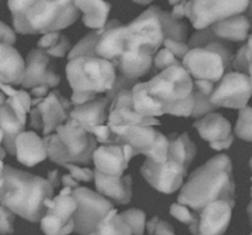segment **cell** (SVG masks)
Wrapping results in <instances>:
<instances>
[{"label": "cell", "instance_id": "cell-1", "mask_svg": "<svg viewBox=\"0 0 252 235\" xmlns=\"http://www.w3.org/2000/svg\"><path fill=\"white\" fill-rule=\"evenodd\" d=\"M216 201L228 202L233 208L235 206L233 163L226 154L217 155L194 170L177 197V203L196 213Z\"/></svg>", "mask_w": 252, "mask_h": 235}, {"label": "cell", "instance_id": "cell-2", "mask_svg": "<svg viewBox=\"0 0 252 235\" xmlns=\"http://www.w3.org/2000/svg\"><path fill=\"white\" fill-rule=\"evenodd\" d=\"M54 189L48 180L5 165L0 184V206L36 223L46 213L44 201L53 199Z\"/></svg>", "mask_w": 252, "mask_h": 235}, {"label": "cell", "instance_id": "cell-3", "mask_svg": "<svg viewBox=\"0 0 252 235\" xmlns=\"http://www.w3.org/2000/svg\"><path fill=\"white\" fill-rule=\"evenodd\" d=\"M12 15V25L20 34H46L71 26L80 11L70 0L39 1L11 0L7 2Z\"/></svg>", "mask_w": 252, "mask_h": 235}, {"label": "cell", "instance_id": "cell-4", "mask_svg": "<svg viewBox=\"0 0 252 235\" xmlns=\"http://www.w3.org/2000/svg\"><path fill=\"white\" fill-rule=\"evenodd\" d=\"M47 158L56 164H90L97 148L95 137L69 118L53 134L44 135Z\"/></svg>", "mask_w": 252, "mask_h": 235}, {"label": "cell", "instance_id": "cell-5", "mask_svg": "<svg viewBox=\"0 0 252 235\" xmlns=\"http://www.w3.org/2000/svg\"><path fill=\"white\" fill-rule=\"evenodd\" d=\"M68 83L73 93L97 96L108 93L116 80V69L100 57H78L65 67Z\"/></svg>", "mask_w": 252, "mask_h": 235}, {"label": "cell", "instance_id": "cell-6", "mask_svg": "<svg viewBox=\"0 0 252 235\" xmlns=\"http://www.w3.org/2000/svg\"><path fill=\"white\" fill-rule=\"evenodd\" d=\"M234 58L228 42L216 39L204 47H197L187 52L181 67L192 80H207L216 84L228 73Z\"/></svg>", "mask_w": 252, "mask_h": 235}, {"label": "cell", "instance_id": "cell-7", "mask_svg": "<svg viewBox=\"0 0 252 235\" xmlns=\"http://www.w3.org/2000/svg\"><path fill=\"white\" fill-rule=\"evenodd\" d=\"M145 91L162 107L174 105L193 93V80L181 66L170 67L144 83Z\"/></svg>", "mask_w": 252, "mask_h": 235}, {"label": "cell", "instance_id": "cell-8", "mask_svg": "<svg viewBox=\"0 0 252 235\" xmlns=\"http://www.w3.org/2000/svg\"><path fill=\"white\" fill-rule=\"evenodd\" d=\"M70 195L78 204L73 221L74 231L79 235H90L108 212L115 208L112 202L88 187H76Z\"/></svg>", "mask_w": 252, "mask_h": 235}, {"label": "cell", "instance_id": "cell-9", "mask_svg": "<svg viewBox=\"0 0 252 235\" xmlns=\"http://www.w3.org/2000/svg\"><path fill=\"white\" fill-rule=\"evenodd\" d=\"M250 1H186L185 16L189 17L197 31L211 27L228 17L241 15L246 11Z\"/></svg>", "mask_w": 252, "mask_h": 235}, {"label": "cell", "instance_id": "cell-10", "mask_svg": "<svg viewBox=\"0 0 252 235\" xmlns=\"http://www.w3.org/2000/svg\"><path fill=\"white\" fill-rule=\"evenodd\" d=\"M121 145H128L133 150V157L143 154L157 164L167 159V137L150 126H134L127 130L121 138Z\"/></svg>", "mask_w": 252, "mask_h": 235}, {"label": "cell", "instance_id": "cell-11", "mask_svg": "<svg viewBox=\"0 0 252 235\" xmlns=\"http://www.w3.org/2000/svg\"><path fill=\"white\" fill-rule=\"evenodd\" d=\"M71 106L70 101L61 95L58 90L48 95L30 111V126L34 130H42L43 135L52 134L59 126L69 120Z\"/></svg>", "mask_w": 252, "mask_h": 235}, {"label": "cell", "instance_id": "cell-12", "mask_svg": "<svg viewBox=\"0 0 252 235\" xmlns=\"http://www.w3.org/2000/svg\"><path fill=\"white\" fill-rule=\"evenodd\" d=\"M252 93L251 76L245 74L228 71L214 85L209 102L218 107L243 110L248 106Z\"/></svg>", "mask_w": 252, "mask_h": 235}, {"label": "cell", "instance_id": "cell-13", "mask_svg": "<svg viewBox=\"0 0 252 235\" xmlns=\"http://www.w3.org/2000/svg\"><path fill=\"white\" fill-rule=\"evenodd\" d=\"M187 169L189 167L185 163L167 155L166 162L162 164H157L152 160L145 159L140 172L153 189L170 195L181 189L184 179L187 176Z\"/></svg>", "mask_w": 252, "mask_h": 235}, {"label": "cell", "instance_id": "cell-14", "mask_svg": "<svg viewBox=\"0 0 252 235\" xmlns=\"http://www.w3.org/2000/svg\"><path fill=\"white\" fill-rule=\"evenodd\" d=\"M46 213L42 217L41 229L46 235H69L74 232L73 216L76 211L71 195H58L44 201Z\"/></svg>", "mask_w": 252, "mask_h": 235}, {"label": "cell", "instance_id": "cell-15", "mask_svg": "<svg viewBox=\"0 0 252 235\" xmlns=\"http://www.w3.org/2000/svg\"><path fill=\"white\" fill-rule=\"evenodd\" d=\"M61 83V76L53 70L49 56L39 48L30 51L25 63L24 78H22V90L33 89L39 85H47L48 88H56Z\"/></svg>", "mask_w": 252, "mask_h": 235}, {"label": "cell", "instance_id": "cell-16", "mask_svg": "<svg viewBox=\"0 0 252 235\" xmlns=\"http://www.w3.org/2000/svg\"><path fill=\"white\" fill-rule=\"evenodd\" d=\"M196 235H223L230 224L233 207L225 201L207 204L198 212Z\"/></svg>", "mask_w": 252, "mask_h": 235}, {"label": "cell", "instance_id": "cell-17", "mask_svg": "<svg viewBox=\"0 0 252 235\" xmlns=\"http://www.w3.org/2000/svg\"><path fill=\"white\" fill-rule=\"evenodd\" d=\"M110 103L111 101L106 96H97L89 102L74 106L69 113V118L90 133L94 128L106 125Z\"/></svg>", "mask_w": 252, "mask_h": 235}, {"label": "cell", "instance_id": "cell-18", "mask_svg": "<svg viewBox=\"0 0 252 235\" xmlns=\"http://www.w3.org/2000/svg\"><path fill=\"white\" fill-rule=\"evenodd\" d=\"M93 160L95 163L96 171L107 176H123V172L129 164L125 157L122 145L116 144L101 145L96 148L93 154Z\"/></svg>", "mask_w": 252, "mask_h": 235}, {"label": "cell", "instance_id": "cell-19", "mask_svg": "<svg viewBox=\"0 0 252 235\" xmlns=\"http://www.w3.org/2000/svg\"><path fill=\"white\" fill-rule=\"evenodd\" d=\"M97 194L101 196L108 197L112 201L120 204L129 203L132 200V176L123 175V176H107L100 174L98 171H94Z\"/></svg>", "mask_w": 252, "mask_h": 235}, {"label": "cell", "instance_id": "cell-20", "mask_svg": "<svg viewBox=\"0 0 252 235\" xmlns=\"http://www.w3.org/2000/svg\"><path fill=\"white\" fill-rule=\"evenodd\" d=\"M15 155L21 164L31 168L47 158L43 139L34 132H22L15 139Z\"/></svg>", "mask_w": 252, "mask_h": 235}, {"label": "cell", "instance_id": "cell-21", "mask_svg": "<svg viewBox=\"0 0 252 235\" xmlns=\"http://www.w3.org/2000/svg\"><path fill=\"white\" fill-rule=\"evenodd\" d=\"M25 61L14 46L0 43V84L21 85Z\"/></svg>", "mask_w": 252, "mask_h": 235}, {"label": "cell", "instance_id": "cell-22", "mask_svg": "<svg viewBox=\"0 0 252 235\" xmlns=\"http://www.w3.org/2000/svg\"><path fill=\"white\" fill-rule=\"evenodd\" d=\"M193 127L198 131L202 139L209 143L225 140L231 134V125L223 115L212 112L194 121Z\"/></svg>", "mask_w": 252, "mask_h": 235}, {"label": "cell", "instance_id": "cell-23", "mask_svg": "<svg viewBox=\"0 0 252 235\" xmlns=\"http://www.w3.org/2000/svg\"><path fill=\"white\" fill-rule=\"evenodd\" d=\"M251 22L245 15H235L212 25L211 30L221 41L244 42L248 39Z\"/></svg>", "mask_w": 252, "mask_h": 235}, {"label": "cell", "instance_id": "cell-24", "mask_svg": "<svg viewBox=\"0 0 252 235\" xmlns=\"http://www.w3.org/2000/svg\"><path fill=\"white\" fill-rule=\"evenodd\" d=\"M74 5L83 12V22L86 27H90L94 31H98L107 24V17L111 11V4L102 0H76Z\"/></svg>", "mask_w": 252, "mask_h": 235}, {"label": "cell", "instance_id": "cell-25", "mask_svg": "<svg viewBox=\"0 0 252 235\" xmlns=\"http://www.w3.org/2000/svg\"><path fill=\"white\" fill-rule=\"evenodd\" d=\"M0 130L4 133V150L10 155H15V139L20 133L25 132V126L6 103L0 106Z\"/></svg>", "mask_w": 252, "mask_h": 235}, {"label": "cell", "instance_id": "cell-26", "mask_svg": "<svg viewBox=\"0 0 252 235\" xmlns=\"http://www.w3.org/2000/svg\"><path fill=\"white\" fill-rule=\"evenodd\" d=\"M148 9L152 10L158 19L160 20L161 24L162 34H164V38L172 39V41L177 42H186L187 34H189V30H187V25L184 20H176L170 15V12L162 11L159 6L157 5H152Z\"/></svg>", "mask_w": 252, "mask_h": 235}, {"label": "cell", "instance_id": "cell-27", "mask_svg": "<svg viewBox=\"0 0 252 235\" xmlns=\"http://www.w3.org/2000/svg\"><path fill=\"white\" fill-rule=\"evenodd\" d=\"M133 108L135 112L144 117L155 118L158 116L164 115V107L155 102L147 94L144 83H137L132 89Z\"/></svg>", "mask_w": 252, "mask_h": 235}, {"label": "cell", "instance_id": "cell-28", "mask_svg": "<svg viewBox=\"0 0 252 235\" xmlns=\"http://www.w3.org/2000/svg\"><path fill=\"white\" fill-rule=\"evenodd\" d=\"M214 90V84L207 80H193V96H194V108L192 112V117L199 118L204 117L208 113L214 112L217 107L209 102L212 93Z\"/></svg>", "mask_w": 252, "mask_h": 235}, {"label": "cell", "instance_id": "cell-29", "mask_svg": "<svg viewBox=\"0 0 252 235\" xmlns=\"http://www.w3.org/2000/svg\"><path fill=\"white\" fill-rule=\"evenodd\" d=\"M90 235H132V231L125 219L117 214V209L113 208Z\"/></svg>", "mask_w": 252, "mask_h": 235}, {"label": "cell", "instance_id": "cell-30", "mask_svg": "<svg viewBox=\"0 0 252 235\" xmlns=\"http://www.w3.org/2000/svg\"><path fill=\"white\" fill-rule=\"evenodd\" d=\"M102 32L103 29L98 30V31L89 32L86 36H84L75 46L71 47L70 52L68 53V61L78 58V57H97L95 48Z\"/></svg>", "mask_w": 252, "mask_h": 235}, {"label": "cell", "instance_id": "cell-31", "mask_svg": "<svg viewBox=\"0 0 252 235\" xmlns=\"http://www.w3.org/2000/svg\"><path fill=\"white\" fill-rule=\"evenodd\" d=\"M7 106L14 111L20 122L26 126V113L31 111V96L25 90H17L12 96L6 99L5 101Z\"/></svg>", "mask_w": 252, "mask_h": 235}, {"label": "cell", "instance_id": "cell-32", "mask_svg": "<svg viewBox=\"0 0 252 235\" xmlns=\"http://www.w3.org/2000/svg\"><path fill=\"white\" fill-rule=\"evenodd\" d=\"M231 67L235 69L236 73L251 76V36L248 37L246 43L243 44L234 56Z\"/></svg>", "mask_w": 252, "mask_h": 235}, {"label": "cell", "instance_id": "cell-33", "mask_svg": "<svg viewBox=\"0 0 252 235\" xmlns=\"http://www.w3.org/2000/svg\"><path fill=\"white\" fill-rule=\"evenodd\" d=\"M170 214L181 223L186 224L189 228V232L196 235L197 233V224H198V214L193 213L189 207L182 206L180 203H172L170 207Z\"/></svg>", "mask_w": 252, "mask_h": 235}, {"label": "cell", "instance_id": "cell-34", "mask_svg": "<svg viewBox=\"0 0 252 235\" xmlns=\"http://www.w3.org/2000/svg\"><path fill=\"white\" fill-rule=\"evenodd\" d=\"M235 135L240 139L251 142L252 139V110L250 106H246L243 110H239V117L235 126Z\"/></svg>", "mask_w": 252, "mask_h": 235}, {"label": "cell", "instance_id": "cell-35", "mask_svg": "<svg viewBox=\"0 0 252 235\" xmlns=\"http://www.w3.org/2000/svg\"><path fill=\"white\" fill-rule=\"evenodd\" d=\"M123 219H125L126 223L129 226L130 231H132V235H143L144 234L145 229V213L140 209L132 208L128 209V211L122 212L120 214Z\"/></svg>", "mask_w": 252, "mask_h": 235}, {"label": "cell", "instance_id": "cell-36", "mask_svg": "<svg viewBox=\"0 0 252 235\" xmlns=\"http://www.w3.org/2000/svg\"><path fill=\"white\" fill-rule=\"evenodd\" d=\"M194 108V96L193 93L189 96L185 100L180 101V102L174 103V105H170L164 107V115L167 113V115L177 116V117H189L193 112Z\"/></svg>", "mask_w": 252, "mask_h": 235}, {"label": "cell", "instance_id": "cell-37", "mask_svg": "<svg viewBox=\"0 0 252 235\" xmlns=\"http://www.w3.org/2000/svg\"><path fill=\"white\" fill-rule=\"evenodd\" d=\"M153 64H154L157 70H165V69L170 68V67L181 66V62L166 48H161L160 51L157 52L154 59H153Z\"/></svg>", "mask_w": 252, "mask_h": 235}, {"label": "cell", "instance_id": "cell-38", "mask_svg": "<svg viewBox=\"0 0 252 235\" xmlns=\"http://www.w3.org/2000/svg\"><path fill=\"white\" fill-rule=\"evenodd\" d=\"M145 228L148 231V235H175V231L171 224L166 221H161L158 217L150 219Z\"/></svg>", "mask_w": 252, "mask_h": 235}, {"label": "cell", "instance_id": "cell-39", "mask_svg": "<svg viewBox=\"0 0 252 235\" xmlns=\"http://www.w3.org/2000/svg\"><path fill=\"white\" fill-rule=\"evenodd\" d=\"M70 49H71L70 42H69V39L62 34L61 37H59V39L57 41V43L44 52H46L49 57H53V58H63V57L68 56Z\"/></svg>", "mask_w": 252, "mask_h": 235}, {"label": "cell", "instance_id": "cell-40", "mask_svg": "<svg viewBox=\"0 0 252 235\" xmlns=\"http://www.w3.org/2000/svg\"><path fill=\"white\" fill-rule=\"evenodd\" d=\"M64 168L69 170V172H70L69 175H70L76 182H90L94 180V171L91 169H89V168L79 167V165L75 164H65Z\"/></svg>", "mask_w": 252, "mask_h": 235}, {"label": "cell", "instance_id": "cell-41", "mask_svg": "<svg viewBox=\"0 0 252 235\" xmlns=\"http://www.w3.org/2000/svg\"><path fill=\"white\" fill-rule=\"evenodd\" d=\"M137 83L138 80L127 79L123 75H121V74H117V75H116V80H115V84H113L112 89H111L108 93H106V98L111 101V99H112L116 94L120 93V91L122 90H132L133 86H134Z\"/></svg>", "mask_w": 252, "mask_h": 235}, {"label": "cell", "instance_id": "cell-42", "mask_svg": "<svg viewBox=\"0 0 252 235\" xmlns=\"http://www.w3.org/2000/svg\"><path fill=\"white\" fill-rule=\"evenodd\" d=\"M15 214L0 206V235H10L14 233Z\"/></svg>", "mask_w": 252, "mask_h": 235}, {"label": "cell", "instance_id": "cell-43", "mask_svg": "<svg viewBox=\"0 0 252 235\" xmlns=\"http://www.w3.org/2000/svg\"><path fill=\"white\" fill-rule=\"evenodd\" d=\"M162 46L164 48L169 49L177 59H184V57L186 56L187 52L189 51V46H187L186 42H177V41H172V39L169 38H164L162 41Z\"/></svg>", "mask_w": 252, "mask_h": 235}, {"label": "cell", "instance_id": "cell-44", "mask_svg": "<svg viewBox=\"0 0 252 235\" xmlns=\"http://www.w3.org/2000/svg\"><path fill=\"white\" fill-rule=\"evenodd\" d=\"M15 42H16V34H15L14 30L2 21H0V43L12 46Z\"/></svg>", "mask_w": 252, "mask_h": 235}, {"label": "cell", "instance_id": "cell-45", "mask_svg": "<svg viewBox=\"0 0 252 235\" xmlns=\"http://www.w3.org/2000/svg\"><path fill=\"white\" fill-rule=\"evenodd\" d=\"M61 34V32H49V34H43L39 38V41L37 42V48L42 49V51H47V49L51 48L52 46H54L57 43Z\"/></svg>", "mask_w": 252, "mask_h": 235}, {"label": "cell", "instance_id": "cell-46", "mask_svg": "<svg viewBox=\"0 0 252 235\" xmlns=\"http://www.w3.org/2000/svg\"><path fill=\"white\" fill-rule=\"evenodd\" d=\"M234 142V135L230 134L225 140H221V142H214L209 144V147L214 150H224V149H229L230 145H233Z\"/></svg>", "mask_w": 252, "mask_h": 235}, {"label": "cell", "instance_id": "cell-47", "mask_svg": "<svg viewBox=\"0 0 252 235\" xmlns=\"http://www.w3.org/2000/svg\"><path fill=\"white\" fill-rule=\"evenodd\" d=\"M185 6H186V1H179L176 5H174L172 12H170V15H171L174 19L181 21L185 17Z\"/></svg>", "mask_w": 252, "mask_h": 235}, {"label": "cell", "instance_id": "cell-48", "mask_svg": "<svg viewBox=\"0 0 252 235\" xmlns=\"http://www.w3.org/2000/svg\"><path fill=\"white\" fill-rule=\"evenodd\" d=\"M49 88L47 85H39L36 88L31 89V95L33 96V99H39V100H43L47 95H48Z\"/></svg>", "mask_w": 252, "mask_h": 235}, {"label": "cell", "instance_id": "cell-49", "mask_svg": "<svg viewBox=\"0 0 252 235\" xmlns=\"http://www.w3.org/2000/svg\"><path fill=\"white\" fill-rule=\"evenodd\" d=\"M47 180H48L49 184L53 186V189H57V187L61 185V180H59L58 170H52V171H49L48 176H47Z\"/></svg>", "mask_w": 252, "mask_h": 235}, {"label": "cell", "instance_id": "cell-50", "mask_svg": "<svg viewBox=\"0 0 252 235\" xmlns=\"http://www.w3.org/2000/svg\"><path fill=\"white\" fill-rule=\"evenodd\" d=\"M62 184H63L64 187H68V189L71 190L79 187V182H76L70 175H63V176H62Z\"/></svg>", "mask_w": 252, "mask_h": 235}, {"label": "cell", "instance_id": "cell-51", "mask_svg": "<svg viewBox=\"0 0 252 235\" xmlns=\"http://www.w3.org/2000/svg\"><path fill=\"white\" fill-rule=\"evenodd\" d=\"M71 194V189H68V187H63L59 192V195H70Z\"/></svg>", "mask_w": 252, "mask_h": 235}, {"label": "cell", "instance_id": "cell-52", "mask_svg": "<svg viewBox=\"0 0 252 235\" xmlns=\"http://www.w3.org/2000/svg\"><path fill=\"white\" fill-rule=\"evenodd\" d=\"M4 163H2V160L0 159V184H1V180H2V171H4Z\"/></svg>", "mask_w": 252, "mask_h": 235}, {"label": "cell", "instance_id": "cell-53", "mask_svg": "<svg viewBox=\"0 0 252 235\" xmlns=\"http://www.w3.org/2000/svg\"><path fill=\"white\" fill-rule=\"evenodd\" d=\"M5 101H6V96L4 95V94L0 91V106H2L5 103Z\"/></svg>", "mask_w": 252, "mask_h": 235}, {"label": "cell", "instance_id": "cell-54", "mask_svg": "<svg viewBox=\"0 0 252 235\" xmlns=\"http://www.w3.org/2000/svg\"><path fill=\"white\" fill-rule=\"evenodd\" d=\"M5 155H6V152H5V150H4V148H2L1 145H0V159H1V160H4Z\"/></svg>", "mask_w": 252, "mask_h": 235}, {"label": "cell", "instance_id": "cell-55", "mask_svg": "<svg viewBox=\"0 0 252 235\" xmlns=\"http://www.w3.org/2000/svg\"><path fill=\"white\" fill-rule=\"evenodd\" d=\"M2 139H4V133H2V131L0 130V145L2 144Z\"/></svg>", "mask_w": 252, "mask_h": 235}, {"label": "cell", "instance_id": "cell-56", "mask_svg": "<svg viewBox=\"0 0 252 235\" xmlns=\"http://www.w3.org/2000/svg\"><path fill=\"white\" fill-rule=\"evenodd\" d=\"M137 4H140V5H148V4H150V1H137Z\"/></svg>", "mask_w": 252, "mask_h": 235}]
</instances>
